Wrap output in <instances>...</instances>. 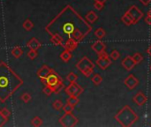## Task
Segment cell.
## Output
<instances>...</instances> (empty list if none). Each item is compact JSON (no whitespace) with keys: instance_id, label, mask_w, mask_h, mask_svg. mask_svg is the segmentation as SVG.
Returning <instances> with one entry per match:
<instances>
[{"instance_id":"83f0119b","label":"cell","mask_w":151,"mask_h":127,"mask_svg":"<svg viewBox=\"0 0 151 127\" xmlns=\"http://www.w3.org/2000/svg\"><path fill=\"white\" fill-rule=\"evenodd\" d=\"M31 125L35 127H39L42 125V119L40 118L39 117H35L32 120H31Z\"/></svg>"},{"instance_id":"277c9868","label":"cell","mask_w":151,"mask_h":127,"mask_svg":"<svg viewBox=\"0 0 151 127\" xmlns=\"http://www.w3.org/2000/svg\"><path fill=\"white\" fill-rule=\"evenodd\" d=\"M42 82L46 86L50 87L55 94H58L64 88V81L62 78L55 71H53Z\"/></svg>"},{"instance_id":"ba28073f","label":"cell","mask_w":151,"mask_h":127,"mask_svg":"<svg viewBox=\"0 0 151 127\" xmlns=\"http://www.w3.org/2000/svg\"><path fill=\"white\" fill-rule=\"evenodd\" d=\"M65 91L66 95H68L69 96L79 97L83 93L84 89L80 85H78L76 82H71L70 85L65 88Z\"/></svg>"},{"instance_id":"74e56055","label":"cell","mask_w":151,"mask_h":127,"mask_svg":"<svg viewBox=\"0 0 151 127\" xmlns=\"http://www.w3.org/2000/svg\"><path fill=\"white\" fill-rule=\"evenodd\" d=\"M143 5H145V6H148L151 3V0H139Z\"/></svg>"},{"instance_id":"4fadbf2b","label":"cell","mask_w":151,"mask_h":127,"mask_svg":"<svg viewBox=\"0 0 151 127\" xmlns=\"http://www.w3.org/2000/svg\"><path fill=\"white\" fill-rule=\"evenodd\" d=\"M91 49H92L97 55H99V54H101V53H103V52L105 51V50H106V45H105V43H104V42H102L101 40H98V41L95 42L92 44Z\"/></svg>"},{"instance_id":"5b68a950","label":"cell","mask_w":151,"mask_h":127,"mask_svg":"<svg viewBox=\"0 0 151 127\" xmlns=\"http://www.w3.org/2000/svg\"><path fill=\"white\" fill-rule=\"evenodd\" d=\"M76 68L85 76V77H90L94 72L95 64L88 57H83L77 64Z\"/></svg>"},{"instance_id":"836d02e7","label":"cell","mask_w":151,"mask_h":127,"mask_svg":"<svg viewBox=\"0 0 151 127\" xmlns=\"http://www.w3.org/2000/svg\"><path fill=\"white\" fill-rule=\"evenodd\" d=\"M0 112H1V114H2L5 118H7V119H9V118L11 117V112H10V110H7L6 108L1 109V110H0Z\"/></svg>"},{"instance_id":"e575fe53","label":"cell","mask_w":151,"mask_h":127,"mask_svg":"<svg viewBox=\"0 0 151 127\" xmlns=\"http://www.w3.org/2000/svg\"><path fill=\"white\" fill-rule=\"evenodd\" d=\"M42 92H43L46 95H48V96L51 95V94H52V93H54V92H53V90H52L50 87H48V86H46V85H45V87L43 88Z\"/></svg>"},{"instance_id":"d590c367","label":"cell","mask_w":151,"mask_h":127,"mask_svg":"<svg viewBox=\"0 0 151 127\" xmlns=\"http://www.w3.org/2000/svg\"><path fill=\"white\" fill-rule=\"evenodd\" d=\"M94 7H95L97 11H102V10L104 8V3H100V2H95Z\"/></svg>"},{"instance_id":"1f68e13d","label":"cell","mask_w":151,"mask_h":127,"mask_svg":"<svg viewBox=\"0 0 151 127\" xmlns=\"http://www.w3.org/2000/svg\"><path fill=\"white\" fill-rule=\"evenodd\" d=\"M110 57L113 60H118L120 57V53L117 50H113L110 55Z\"/></svg>"},{"instance_id":"30bf717a","label":"cell","mask_w":151,"mask_h":127,"mask_svg":"<svg viewBox=\"0 0 151 127\" xmlns=\"http://www.w3.org/2000/svg\"><path fill=\"white\" fill-rule=\"evenodd\" d=\"M124 84H125V86H126L128 89L133 90V89H134V88L138 86L139 80H138V79H137L134 74H130V75H128V76L125 79Z\"/></svg>"},{"instance_id":"ab89813d","label":"cell","mask_w":151,"mask_h":127,"mask_svg":"<svg viewBox=\"0 0 151 127\" xmlns=\"http://www.w3.org/2000/svg\"><path fill=\"white\" fill-rule=\"evenodd\" d=\"M146 51H147V53H148V55L151 57V44L147 48V50H146Z\"/></svg>"},{"instance_id":"ffe728a7","label":"cell","mask_w":151,"mask_h":127,"mask_svg":"<svg viewBox=\"0 0 151 127\" xmlns=\"http://www.w3.org/2000/svg\"><path fill=\"white\" fill-rule=\"evenodd\" d=\"M73 57V55H72V52L69 51V50H65L61 54H60V58L64 61V62H68L71 58Z\"/></svg>"},{"instance_id":"8fae6325","label":"cell","mask_w":151,"mask_h":127,"mask_svg":"<svg viewBox=\"0 0 151 127\" xmlns=\"http://www.w3.org/2000/svg\"><path fill=\"white\" fill-rule=\"evenodd\" d=\"M54 70L53 69H51V68H50L48 65H42L38 71H37V72H36V75H37V77L42 80V81H43L52 72H53Z\"/></svg>"},{"instance_id":"b9f144b4","label":"cell","mask_w":151,"mask_h":127,"mask_svg":"<svg viewBox=\"0 0 151 127\" xmlns=\"http://www.w3.org/2000/svg\"><path fill=\"white\" fill-rule=\"evenodd\" d=\"M147 15H148V16H150L151 17V9H150V10L148 11V12H147Z\"/></svg>"},{"instance_id":"44dd1931","label":"cell","mask_w":151,"mask_h":127,"mask_svg":"<svg viewBox=\"0 0 151 127\" xmlns=\"http://www.w3.org/2000/svg\"><path fill=\"white\" fill-rule=\"evenodd\" d=\"M95 36L96 37H97L99 40H101V39H103L104 37H105V35H106V32H105V30L104 29V28H102V27H99V28H97L96 31H95Z\"/></svg>"},{"instance_id":"7a4b0ae2","label":"cell","mask_w":151,"mask_h":127,"mask_svg":"<svg viewBox=\"0 0 151 127\" xmlns=\"http://www.w3.org/2000/svg\"><path fill=\"white\" fill-rule=\"evenodd\" d=\"M22 79L4 61L0 62V103H4L21 86Z\"/></svg>"},{"instance_id":"4dcf8cb0","label":"cell","mask_w":151,"mask_h":127,"mask_svg":"<svg viewBox=\"0 0 151 127\" xmlns=\"http://www.w3.org/2000/svg\"><path fill=\"white\" fill-rule=\"evenodd\" d=\"M38 56V53L36 50H30L28 52H27V57L31 60H34Z\"/></svg>"},{"instance_id":"d6986e66","label":"cell","mask_w":151,"mask_h":127,"mask_svg":"<svg viewBox=\"0 0 151 127\" xmlns=\"http://www.w3.org/2000/svg\"><path fill=\"white\" fill-rule=\"evenodd\" d=\"M12 55L15 57V58H19L22 55H23V50L19 47V46H16L12 50Z\"/></svg>"},{"instance_id":"6da1fadb","label":"cell","mask_w":151,"mask_h":127,"mask_svg":"<svg viewBox=\"0 0 151 127\" xmlns=\"http://www.w3.org/2000/svg\"><path fill=\"white\" fill-rule=\"evenodd\" d=\"M45 31L50 36L58 35L64 42L69 39L81 42L92 31V27L73 6L67 4L45 27Z\"/></svg>"},{"instance_id":"7bdbcfd3","label":"cell","mask_w":151,"mask_h":127,"mask_svg":"<svg viewBox=\"0 0 151 127\" xmlns=\"http://www.w3.org/2000/svg\"><path fill=\"white\" fill-rule=\"evenodd\" d=\"M150 72H151V65H150Z\"/></svg>"},{"instance_id":"f35d334b","label":"cell","mask_w":151,"mask_h":127,"mask_svg":"<svg viewBox=\"0 0 151 127\" xmlns=\"http://www.w3.org/2000/svg\"><path fill=\"white\" fill-rule=\"evenodd\" d=\"M145 22H146L148 25H151V17L150 16H148V15H147V17L145 18Z\"/></svg>"},{"instance_id":"8d00e7d4","label":"cell","mask_w":151,"mask_h":127,"mask_svg":"<svg viewBox=\"0 0 151 127\" xmlns=\"http://www.w3.org/2000/svg\"><path fill=\"white\" fill-rule=\"evenodd\" d=\"M8 120H9V119L5 118L1 114V112H0V127L4 126L5 125V123H6Z\"/></svg>"},{"instance_id":"52a82bcc","label":"cell","mask_w":151,"mask_h":127,"mask_svg":"<svg viewBox=\"0 0 151 127\" xmlns=\"http://www.w3.org/2000/svg\"><path fill=\"white\" fill-rule=\"evenodd\" d=\"M126 12L131 18V19L133 20L134 25V24H137L143 18V12L136 5H134H134H131L129 7V9Z\"/></svg>"},{"instance_id":"ac0fdd59","label":"cell","mask_w":151,"mask_h":127,"mask_svg":"<svg viewBox=\"0 0 151 127\" xmlns=\"http://www.w3.org/2000/svg\"><path fill=\"white\" fill-rule=\"evenodd\" d=\"M50 42L52 44L56 45V46H62L64 45V42L63 40L58 36V35H51L50 37Z\"/></svg>"},{"instance_id":"cb8c5ba5","label":"cell","mask_w":151,"mask_h":127,"mask_svg":"<svg viewBox=\"0 0 151 127\" xmlns=\"http://www.w3.org/2000/svg\"><path fill=\"white\" fill-rule=\"evenodd\" d=\"M91 80L92 82L94 83V85L96 86H99L102 81H103V77L100 75V74H95L92 78H91Z\"/></svg>"},{"instance_id":"f546056e","label":"cell","mask_w":151,"mask_h":127,"mask_svg":"<svg viewBox=\"0 0 151 127\" xmlns=\"http://www.w3.org/2000/svg\"><path fill=\"white\" fill-rule=\"evenodd\" d=\"M52 107L55 110H60L63 108V103H61L60 100H56L53 103H52Z\"/></svg>"},{"instance_id":"d4e9b609","label":"cell","mask_w":151,"mask_h":127,"mask_svg":"<svg viewBox=\"0 0 151 127\" xmlns=\"http://www.w3.org/2000/svg\"><path fill=\"white\" fill-rule=\"evenodd\" d=\"M79 102H80V99L77 96H69V98L67 99V103L73 107H75L79 103Z\"/></svg>"},{"instance_id":"f1b7e54d","label":"cell","mask_w":151,"mask_h":127,"mask_svg":"<svg viewBox=\"0 0 151 127\" xmlns=\"http://www.w3.org/2000/svg\"><path fill=\"white\" fill-rule=\"evenodd\" d=\"M20 99H21L25 103H28L30 102V100L32 99V96H31L28 93L25 92V93H23V94L21 95Z\"/></svg>"},{"instance_id":"2e32d148","label":"cell","mask_w":151,"mask_h":127,"mask_svg":"<svg viewBox=\"0 0 151 127\" xmlns=\"http://www.w3.org/2000/svg\"><path fill=\"white\" fill-rule=\"evenodd\" d=\"M27 48H29L30 50H37L39 48H41V47H42V43H41V42L36 39V38L33 37V38H31V39L27 42Z\"/></svg>"},{"instance_id":"7c38bea8","label":"cell","mask_w":151,"mask_h":127,"mask_svg":"<svg viewBox=\"0 0 151 127\" xmlns=\"http://www.w3.org/2000/svg\"><path fill=\"white\" fill-rule=\"evenodd\" d=\"M133 101H134V103L136 105H138V106H143L148 102V97L142 92H138L133 97Z\"/></svg>"},{"instance_id":"4316f807","label":"cell","mask_w":151,"mask_h":127,"mask_svg":"<svg viewBox=\"0 0 151 127\" xmlns=\"http://www.w3.org/2000/svg\"><path fill=\"white\" fill-rule=\"evenodd\" d=\"M65 79H66V80L69 81L70 83H71V82H76V80H78V75H77L76 73L71 72L70 73H68V74L66 75V78H65Z\"/></svg>"},{"instance_id":"e0dca14e","label":"cell","mask_w":151,"mask_h":127,"mask_svg":"<svg viewBox=\"0 0 151 127\" xmlns=\"http://www.w3.org/2000/svg\"><path fill=\"white\" fill-rule=\"evenodd\" d=\"M85 19L88 23H95L98 19V16L94 11H90L87 13Z\"/></svg>"},{"instance_id":"484cf974","label":"cell","mask_w":151,"mask_h":127,"mask_svg":"<svg viewBox=\"0 0 151 127\" xmlns=\"http://www.w3.org/2000/svg\"><path fill=\"white\" fill-rule=\"evenodd\" d=\"M132 57H133V60L134 61L135 65H138V64L142 63V60H143V56L141 53H138V52L134 53V56H132Z\"/></svg>"},{"instance_id":"5bb4252c","label":"cell","mask_w":151,"mask_h":127,"mask_svg":"<svg viewBox=\"0 0 151 127\" xmlns=\"http://www.w3.org/2000/svg\"><path fill=\"white\" fill-rule=\"evenodd\" d=\"M121 65H122V66H123L127 71H128V72H130V71L136 65L135 63H134V61L133 60V57H132L131 56L126 57L122 60Z\"/></svg>"},{"instance_id":"d6a6232c","label":"cell","mask_w":151,"mask_h":127,"mask_svg":"<svg viewBox=\"0 0 151 127\" xmlns=\"http://www.w3.org/2000/svg\"><path fill=\"white\" fill-rule=\"evenodd\" d=\"M62 109H63L65 113H70V112H73V110H74V107L70 105V104H68V103H66L65 105H63Z\"/></svg>"},{"instance_id":"603a6c76","label":"cell","mask_w":151,"mask_h":127,"mask_svg":"<svg viewBox=\"0 0 151 127\" xmlns=\"http://www.w3.org/2000/svg\"><path fill=\"white\" fill-rule=\"evenodd\" d=\"M22 27L25 30L27 31H30L32 30V28L34 27V23L30 20V19H26L23 24H22Z\"/></svg>"},{"instance_id":"60d3db41","label":"cell","mask_w":151,"mask_h":127,"mask_svg":"<svg viewBox=\"0 0 151 127\" xmlns=\"http://www.w3.org/2000/svg\"><path fill=\"white\" fill-rule=\"evenodd\" d=\"M94 1H95V2H100V3H104V4L107 0H94Z\"/></svg>"},{"instance_id":"3957f363","label":"cell","mask_w":151,"mask_h":127,"mask_svg":"<svg viewBox=\"0 0 151 127\" xmlns=\"http://www.w3.org/2000/svg\"><path fill=\"white\" fill-rule=\"evenodd\" d=\"M114 118L121 126L130 127L138 121L139 117L130 106L125 105L116 114Z\"/></svg>"},{"instance_id":"9c48e42d","label":"cell","mask_w":151,"mask_h":127,"mask_svg":"<svg viewBox=\"0 0 151 127\" xmlns=\"http://www.w3.org/2000/svg\"><path fill=\"white\" fill-rule=\"evenodd\" d=\"M96 64L103 70H106L111 65V60L110 56L106 53V51L101 53L98 55V59L96 60Z\"/></svg>"},{"instance_id":"7402d4cb","label":"cell","mask_w":151,"mask_h":127,"mask_svg":"<svg viewBox=\"0 0 151 127\" xmlns=\"http://www.w3.org/2000/svg\"><path fill=\"white\" fill-rule=\"evenodd\" d=\"M121 21H122L126 26H132V25H134L133 20H132L131 18L127 15V12H125V14L121 17Z\"/></svg>"},{"instance_id":"8992f818","label":"cell","mask_w":151,"mask_h":127,"mask_svg":"<svg viewBox=\"0 0 151 127\" xmlns=\"http://www.w3.org/2000/svg\"><path fill=\"white\" fill-rule=\"evenodd\" d=\"M79 122V119L72 113H65L63 117L60 118L59 123L64 127H73L75 126Z\"/></svg>"},{"instance_id":"9a60e30c","label":"cell","mask_w":151,"mask_h":127,"mask_svg":"<svg viewBox=\"0 0 151 127\" xmlns=\"http://www.w3.org/2000/svg\"><path fill=\"white\" fill-rule=\"evenodd\" d=\"M79 43H80V42H76V41H74V40L69 39V40H66V41L64 42L63 47H64V49L66 50L73 51V50H74L78 47Z\"/></svg>"}]
</instances>
